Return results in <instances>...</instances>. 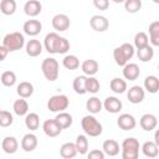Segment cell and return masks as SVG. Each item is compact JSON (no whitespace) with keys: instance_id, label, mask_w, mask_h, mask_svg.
Listing matches in <instances>:
<instances>
[{"instance_id":"obj_1","label":"cell","mask_w":159,"mask_h":159,"mask_svg":"<svg viewBox=\"0 0 159 159\" xmlns=\"http://www.w3.org/2000/svg\"><path fill=\"white\" fill-rule=\"evenodd\" d=\"M133 56H134V46L128 42H124L113 50V58L116 63L120 67H124Z\"/></svg>"},{"instance_id":"obj_2","label":"cell","mask_w":159,"mask_h":159,"mask_svg":"<svg viewBox=\"0 0 159 159\" xmlns=\"http://www.w3.org/2000/svg\"><path fill=\"white\" fill-rule=\"evenodd\" d=\"M81 125L86 135H89V137H98L103 132V127L101 122H98V119L93 114L84 116L81 120Z\"/></svg>"},{"instance_id":"obj_3","label":"cell","mask_w":159,"mask_h":159,"mask_svg":"<svg viewBox=\"0 0 159 159\" xmlns=\"http://www.w3.org/2000/svg\"><path fill=\"white\" fill-rule=\"evenodd\" d=\"M41 71L43 77L50 81V82H55L58 78V71H60V65L58 61L53 57H47L42 61L41 63Z\"/></svg>"},{"instance_id":"obj_4","label":"cell","mask_w":159,"mask_h":159,"mask_svg":"<svg viewBox=\"0 0 159 159\" xmlns=\"http://www.w3.org/2000/svg\"><path fill=\"white\" fill-rule=\"evenodd\" d=\"M139 142L138 139L130 137L125 138L122 142L120 150H122V159H138L139 158Z\"/></svg>"},{"instance_id":"obj_5","label":"cell","mask_w":159,"mask_h":159,"mask_svg":"<svg viewBox=\"0 0 159 159\" xmlns=\"http://www.w3.org/2000/svg\"><path fill=\"white\" fill-rule=\"evenodd\" d=\"M2 46L9 50V52H15L17 50H21L25 45V37L21 32H10L6 34L2 39Z\"/></svg>"},{"instance_id":"obj_6","label":"cell","mask_w":159,"mask_h":159,"mask_svg":"<svg viewBox=\"0 0 159 159\" xmlns=\"http://www.w3.org/2000/svg\"><path fill=\"white\" fill-rule=\"evenodd\" d=\"M68 106H70V99L66 94H55L50 97V99L47 101V109L55 113L65 112V109H67Z\"/></svg>"},{"instance_id":"obj_7","label":"cell","mask_w":159,"mask_h":159,"mask_svg":"<svg viewBox=\"0 0 159 159\" xmlns=\"http://www.w3.org/2000/svg\"><path fill=\"white\" fill-rule=\"evenodd\" d=\"M60 35L57 32H48L43 39V47L48 53H57V46L60 41Z\"/></svg>"},{"instance_id":"obj_8","label":"cell","mask_w":159,"mask_h":159,"mask_svg":"<svg viewBox=\"0 0 159 159\" xmlns=\"http://www.w3.org/2000/svg\"><path fill=\"white\" fill-rule=\"evenodd\" d=\"M89 25L91 27L97 31V32H104L106 30H108L109 27V21L106 16L102 15H93L89 20Z\"/></svg>"},{"instance_id":"obj_9","label":"cell","mask_w":159,"mask_h":159,"mask_svg":"<svg viewBox=\"0 0 159 159\" xmlns=\"http://www.w3.org/2000/svg\"><path fill=\"white\" fill-rule=\"evenodd\" d=\"M144 97H145V91L140 86H132L127 92V98L133 104H138L143 102Z\"/></svg>"},{"instance_id":"obj_10","label":"cell","mask_w":159,"mask_h":159,"mask_svg":"<svg viewBox=\"0 0 159 159\" xmlns=\"http://www.w3.org/2000/svg\"><path fill=\"white\" fill-rule=\"evenodd\" d=\"M117 125L122 130H132L137 125L135 118L129 113H123L117 118Z\"/></svg>"},{"instance_id":"obj_11","label":"cell","mask_w":159,"mask_h":159,"mask_svg":"<svg viewBox=\"0 0 159 159\" xmlns=\"http://www.w3.org/2000/svg\"><path fill=\"white\" fill-rule=\"evenodd\" d=\"M42 130H43V133H45L47 137L53 138V137H57V135L61 134L62 128L57 124V122H56L55 118H53V119H46V120L43 122V124H42Z\"/></svg>"},{"instance_id":"obj_12","label":"cell","mask_w":159,"mask_h":159,"mask_svg":"<svg viewBox=\"0 0 159 159\" xmlns=\"http://www.w3.org/2000/svg\"><path fill=\"white\" fill-rule=\"evenodd\" d=\"M52 27L56 30V31H66L68 30L70 27V17L65 14H57L52 17Z\"/></svg>"},{"instance_id":"obj_13","label":"cell","mask_w":159,"mask_h":159,"mask_svg":"<svg viewBox=\"0 0 159 159\" xmlns=\"http://www.w3.org/2000/svg\"><path fill=\"white\" fill-rule=\"evenodd\" d=\"M103 107H104V109H106L107 112L116 114V113H119V112H120L123 104H122V101H120L119 98H117V97H114V96H109V97H107V98L104 99Z\"/></svg>"},{"instance_id":"obj_14","label":"cell","mask_w":159,"mask_h":159,"mask_svg":"<svg viewBox=\"0 0 159 159\" xmlns=\"http://www.w3.org/2000/svg\"><path fill=\"white\" fill-rule=\"evenodd\" d=\"M22 30L29 36H36L42 31V24L39 20L31 19V20L25 21V24L22 26Z\"/></svg>"},{"instance_id":"obj_15","label":"cell","mask_w":159,"mask_h":159,"mask_svg":"<svg viewBox=\"0 0 159 159\" xmlns=\"http://www.w3.org/2000/svg\"><path fill=\"white\" fill-rule=\"evenodd\" d=\"M81 70H82V72H83L84 76H87V77H94V75L99 70V65H98V62L96 60L88 58V60H84L82 62Z\"/></svg>"},{"instance_id":"obj_16","label":"cell","mask_w":159,"mask_h":159,"mask_svg":"<svg viewBox=\"0 0 159 159\" xmlns=\"http://www.w3.org/2000/svg\"><path fill=\"white\" fill-rule=\"evenodd\" d=\"M139 124H140L142 129H144V130H147V132H150V130H153V129L157 128V125H158V119H157V117H155L154 114H152V113H145V114H143V116L140 117Z\"/></svg>"},{"instance_id":"obj_17","label":"cell","mask_w":159,"mask_h":159,"mask_svg":"<svg viewBox=\"0 0 159 159\" xmlns=\"http://www.w3.org/2000/svg\"><path fill=\"white\" fill-rule=\"evenodd\" d=\"M24 11H25V14L27 16L35 17V16H37V15L41 14L42 5H41V2L39 0H29L24 5Z\"/></svg>"},{"instance_id":"obj_18","label":"cell","mask_w":159,"mask_h":159,"mask_svg":"<svg viewBox=\"0 0 159 159\" xmlns=\"http://www.w3.org/2000/svg\"><path fill=\"white\" fill-rule=\"evenodd\" d=\"M25 48H26V53H27L30 57H37V56H40V55L42 53L43 46H42V43H41L39 40L31 39V40H29V41L26 42Z\"/></svg>"},{"instance_id":"obj_19","label":"cell","mask_w":159,"mask_h":159,"mask_svg":"<svg viewBox=\"0 0 159 159\" xmlns=\"http://www.w3.org/2000/svg\"><path fill=\"white\" fill-rule=\"evenodd\" d=\"M37 144H39V140H37V137L34 133H27L21 139V148L25 152H32V150H35L36 147H37Z\"/></svg>"},{"instance_id":"obj_20","label":"cell","mask_w":159,"mask_h":159,"mask_svg":"<svg viewBox=\"0 0 159 159\" xmlns=\"http://www.w3.org/2000/svg\"><path fill=\"white\" fill-rule=\"evenodd\" d=\"M1 148H2L4 153H6V154H14V153H16L17 149H19V142H17V139H16L15 137L7 135V137H5V138L2 139V142H1Z\"/></svg>"},{"instance_id":"obj_21","label":"cell","mask_w":159,"mask_h":159,"mask_svg":"<svg viewBox=\"0 0 159 159\" xmlns=\"http://www.w3.org/2000/svg\"><path fill=\"white\" fill-rule=\"evenodd\" d=\"M102 150L104 152L106 155H109V157H116L119 154V150H120V147H119V143L114 139H107L103 142V145H102Z\"/></svg>"},{"instance_id":"obj_22","label":"cell","mask_w":159,"mask_h":159,"mask_svg":"<svg viewBox=\"0 0 159 159\" xmlns=\"http://www.w3.org/2000/svg\"><path fill=\"white\" fill-rule=\"evenodd\" d=\"M140 75L139 66L137 63H127L123 67V77L128 81H135Z\"/></svg>"},{"instance_id":"obj_23","label":"cell","mask_w":159,"mask_h":159,"mask_svg":"<svg viewBox=\"0 0 159 159\" xmlns=\"http://www.w3.org/2000/svg\"><path fill=\"white\" fill-rule=\"evenodd\" d=\"M77 154H78V152H77L75 143L67 142V143H63L60 148V155L63 159H73Z\"/></svg>"},{"instance_id":"obj_24","label":"cell","mask_w":159,"mask_h":159,"mask_svg":"<svg viewBox=\"0 0 159 159\" xmlns=\"http://www.w3.org/2000/svg\"><path fill=\"white\" fill-rule=\"evenodd\" d=\"M16 92L20 96V98H29L34 94V84L27 82V81H22L17 84L16 87Z\"/></svg>"},{"instance_id":"obj_25","label":"cell","mask_w":159,"mask_h":159,"mask_svg":"<svg viewBox=\"0 0 159 159\" xmlns=\"http://www.w3.org/2000/svg\"><path fill=\"white\" fill-rule=\"evenodd\" d=\"M142 152H143V154L147 158L152 159V158L158 157V154H159V147L154 143V140L153 142L152 140H148V142H145L142 145Z\"/></svg>"},{"instance_id":"obj_26","label":"cell","mask_w":159,"mask_h":159,"mask_svg":"<svg viewBox=\"0 0 159 159\" xmlns=\"http://www.w3.org/2000/svg\"><path fill=\"white\" fill-rule=\"evenodd\" d=\"M12 109L15 112L16 116L22 117V116H27L29 114V103L26 99L24 98H19L14 102L12 104Z\"/></svg>"},{"instance_id":"obj_27","label":"cell","mask_w":159,"mask_h":159,"mask_svg":"<svg viewBox=\"0 0 159 159\" xmlns=\"http://www.w3.org/2000/svg\"><path fill=\"white\" fill-rule=\"evenodd\" d=\"M102 107H103V103L101 102V99L98 97H91L87 99L86 102V109L91 113V114H97L102 111Z\"/></svg>"},{"instance_id":"obj_28","label":"cell","mask_w":159,"mask_h":159,"mask_svg":"<svg viewBox=\"0 0 159 159\" xmlns=\"http://www.w3.org/2000/svg\"><path fill=\"white\" fill-rule=\"evenodd\" d=\"M144 89L149 93H157L159 91V78L157 76H147L144 78Z\"/></svg>"},{"instance_id":"obj_29","label":"cell","mask_w":159,"mask_h":159,"mask_svg":"<svg viewBox=\"0 0 159 159\" xmlns=\"http://www.w3.org/2000/svg\"><path fill=\"white\" fill-rule=\"evenodd\" d=\"M55 120L57 122V124L62 128V129H66V128H70L72 125V122H73V118L70 113L67 112H61V113H57V116L55 117Z\"/></svg>"},{"instance_id":"obj_30","label":"cell","mask_w":159,"mask_h":159,"mask_svg":"<svg viewBox=\"0 0 159 159\" xmlns=\"http://www.w3.org/2000/svg\"><path fill=\"white\" fill-rule=\"evenodd\" d=\"M109 87H111V89H112L114 93L122 94V93H124V92L127 91V82H125V80H123V78L114 77V78L111 81Z\"/></svg>"},{"instance_id":"obj_31","label":"cell","mask_w":159,"mask_h":159,"mask_svg":"<svg viewBox=\"0 0 159 159\" xmlns=\"http://www.w3.org/2000/svg\"><path fill=\"white\" fill-rule=\"evenodd\" d=\"M86 81H87V76H84V75L77 76V77L73 80L72 87H73V91H75L77 94H84V93H87V89H86Z\"/></svg>"},{"instance_id":"obj_32","label":"cell","mask_w":159,"mask_h":159,"mask_svg":"<svg viewBox=\"0 0 159 159\" xmlns=\"http://www.w3.org/2000/svg\"><path fill=\"white\" fill-rule=\"evenodd\" d=\"M149 41L153 46L159 47V21H154L149 25Z\"/></svg>"},{"instance_id":"obj_33","label":"cell","mask_w":159,"mask_h":159,"mask_svg":"<svg viewBox=\"0 0 159 159\" xmlns=\"http://www.w3.org/2000/svg\"><path fill=\"white\" fill-rule=\"evenodd\" d=\"M25 125L30 130L39 129V127H40V117H39V114L31 112L27 116H25Z\"/></svg>"},{"instance_id":"obj_34","label":"cell","mask_w":159,"mask_h":159,"mask_svg":"<svg viewBox=\"0 0 159 159\" xmlns=\"http://www.w3.org/2000/svg\"><path fill=\"white\" fill-rule=\"evenodd\" d=\"M62 65L65 68L70 71H75L80 67V60L76 55H66L62 60Z\"/></svg>"},{"instance_id":"obj_35","label":"cell","mask_w":159,"mask_h":159,"mask_svg":"<svg viewBox=\"0 0 159 159\" xmlns=\"http://www.w3.org/2000/svg\"><path fill=\"white\" fill-rule=\"evenodd\" d=\"M0 11L4 15H12L16 11V1L15 0H1L0 1Z\"/></svg>"},{"instance_id":"obj_36","label":"cell","mask_w":159,"mask_h":159,"mask_svg":"<svg viewBox=\"0 0 159 159\" xmlns=\"http://www.w3.org/2000/svg\"><path fill=\"white\" fill-rule=\"evenodd\" d=\"M137 56L139 58V61L142 62H149L152 61L153 56H154V50L152 46H147L144 48H140V50H137Z\"/></svg>"},{"instance_id":"obj_37","label":"cell","mask_w":159,"mask_h":159,"mask_svg":"<svg viewBox=\"0 0 159 159\" xmlns=\"http://www.w3.org/2000/svg\"><path fill=\"white\" fill-rule=\"evenodd\" d=\"M149 45V37L145 32L140 31V32H137L135 36H134V46L137 50H140V48H144Z\"/></svg>"},{"instance_id":"obj_38","label":"cell","mask_w":159,"mask_h":159,"mask_svg":"<svg viewBox=\"0 0 159 159\" xmlns=\"http://www.w3.org/2000/svg\"><path fill=\"white\" fill-rule=\"evenodd\" d=\"M75 144H76L77 152H78L80 154H87V153H88V145H89V144H88V139H87L86 135H83V134L77 135Z\"/></svg>"},{"instance_id":"obj_39","label":"cell","mask_w":159,"mask_h":159,"mask_svg":"<svg viewBox=\"0 0 159 159\" xmlns=\"http://www.w3.org/2000/svg\"><path fill=\"white\" fill-rule=\"evenodd\" d=\"M0 80H1V83L5 87H12L16 83V75L12 71H5V72L1 73Z\"/></svg>"},{"instance_id":"obj_40","label":"cell","mask_w":159,"mask_h":159,"mask_svg":"<svg viewBox=\"0 0 159 159\" xmlns=\"http://www.w3.org/2000/svg\"><path fill=\"white\" fill-rule=\"evenodd\" d=\"M142 1L140 0H125L124 1V9L129 14H135L140 10Z\"/></svg>"},{"instance_id":"obj_41","label":"cell","mask_w":159,"mask_h":159,"mask_svg":"<svg viewBox=\"0 0 159 159\" xmlns=\"http://www.w3.org/2000/svg\"><path fill=\"white\" fill-rule=\"evenodd\" d=\"M101 88V84H99V81L96 78V77H87V81H86V89L88 93H97Z\"/></svg>"},{"instance_id":"obj_42","label":"cell","mask_w":159,"mask_h":159,"mask_svg":"<svg viewBox=\"0 0 159 159\" xmlns=\"http://www.w3.org/2000/svg\"><path fill=\"white\" fill-rule=\"evenodd\" d=\"M12 122H14V117L9 111H5V109L0 111V125L2 128H6V127L11 125Z\"/></svg>"},{"instance_id":"obj_43","label":"cell","mask_w":159,"mask_h":159,"mask_svg":"<svg viewBox=\"0 0 159 159\" xmlns=\"http://www.w3.org/2000/svg\"><path fill=\"white\" fill-rule=\"evenodd\" d=\"M70 50V42L66 37H60V41H58V46H57V53H66L67 51Z\"/></svg>"},{"instance_id":"obj_44","label":"cell","mask_w":159,"mask_h":159,"mask_svg":"<svg viewBox=\"0 0 159 159\" xmlns=\"http://www.w3.org/2000/svg\"><path fill=\"white\" fill-rule=\"evenodd\" d=\"M104 152L101 149H93L87 154V159H104Z\"/></svg>"},{"instance_id":"obj_45","label":"cell","mask_w":159,"mask_h":159,"mask_svg":"<svg viewBox=\"0 0 159 159\" xmlns=\"http://www.w3.org/2000/svg\"><path fill=\"white\" fill-rule=\"evenodd\" d=\"M93 5L98 10H107L109 6V1L108 0H93Z\"/></svg>"},{"instance_id":"obj_46","label":"cell","mask_w":159,"mask_h":159,"mask_svg":"<svg viewBox=\"0 0 159 159\" xmlns=\"http://www.w3.org/2000/svg\"><path fill=\"white\" fill-rule=\"evenodd\" d=\"M0 53H1V61H4V60L6 58V55L9 53V50L1 45V47H0Z\"/></svg>"},{"instance_id":"obj_47","label":"cell","mask_w":159,"mask_h":159,"mask_svg":"<svg viewBox=\"0 0 159 159\" xmlns=\"http://www.w3.org/2000/svg\"><path fill=\"white\" fill-rule=\"evenodd\" d=\"M154 143L159 147V129H157L154 133Z\"/></svg>"},{"instance_id":"obj_48","label":"cell","mask_w":159,"mask_h":159,"mask_svg":"<svg viewBox=\"0 0 159 159\" xmlns=\"http://www.w3.org/2000/svg\"><path fill=\"white\" fill-rule=\"evenodd\" d=\"M158 71H159V65H158Z\"/></svg>"}]
</instances>
